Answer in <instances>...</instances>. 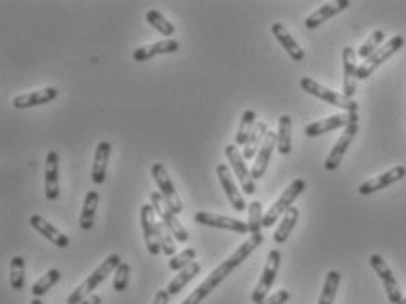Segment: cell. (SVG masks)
I'll list each match as a JSON object with an SVG mask.
<instances>
[{
  "mask_svg": "<svg viewBox=\"0 0 406 304\" xmlns=\"http://www.w3.org/2000/svg\"><path fill=\"white\" fill-rule=\"evenodd\" d=\"M262 243H264V236H262V234H254V236L248 238L243 244H240V248H238V250L229 257V259H225L220 266L215 267V269L211 271V274L206 278V282L201 283V285H199L194 292L190 294V296L186 297L182 304H201L202 301H204L206 297L213 292V290L217 289V287L224 282L225 278H227L229 274L236 269V267L241 266V264H243Z\"/></svg>",
  "mask_w": 406,
  "mask_h": 304,
  "instance_id": "1",
  "label": "cell"
},
{
  "mask_svg": "<svg viewBox=\"0 0 406 304\" xmlns=\"http://www.w3.org/2000/svg\"><path fill=\"white\" fill-rule=\"evenodd\" d=\"M120 264H122L120 255L111 253L109 257H107V259L104 260V262L100 264V266L97 267V269H95L80 287H78V289H74L73 292H71V296L67 297V304H80L81 301L90 297V294L94 292V290L97 289V287H99L111 273H114Z\"/></svg>",
  "mask_w": 406,
  "mask_h": 304,
  "instance_id": "2",
  "label": "cell"
},
{
  "mask_svg": "<svg viewBox=\"0 0 406 304\" xmlns=\"http://www.w3.org/2000/svg\"><path fill=\"white\" fill-rule=\"evenodd\" d=\"M301 88H303L306 93L317 97V99L324 100V102L330 104L334 107H339L345 113H357L359 111V104L353 99H348L343 93H338V91H333L329 88L322 87L320 83H317L312 78H301Z\"/></svg>",
  "mask_w": 406,
  "mask_h": 304,
  "instance_id": "3",
  "label": "cell"
},
{
  "mask_svg": "<svg viewBox=\"0 0 406 304\" xmlns=\"http://www.w3.org/2000/svg\"><path fill=\"white\" fill-rule=\"evenodd\" d=\"M304 188H306V181H304V179H301V178L294 179V181L290 183L289 186H287V190H283V194L280 195V199H278V201L274 202V204L271 206L270 209H267L266 213H264L262 227L264 229L273 227V225L276 224L278 218L283 217V215L287 213L290 208H292L294 201H296V199L299 197L301 194H303Z\"/></svg>",
  "mask_w": 406,
  "mask_h": 304,
  "instance_id": "4",
  "label": "cell"
},
{
  "mask_svg": "<svg viewBox=\"0 0 406 304\" xmlns=\"http://www.w3.org/2000/svg\"><path fill=\"white\" fill-rule=\"evenodd\" d=\"M403 46H405V39H403V35H394V37H392L391 41L387 42V44L382 46V48H378V50H376L375 53L371 55V57L366 58V60L362 62L359 67H357V80H366V78L371 76V74L375 73L380 65L385 64V62H387L389 58L392 57V55L398 53Z\"/></svg>",
  "mask_w": 406,
  "mask_h": 304,
  "instance_id": "5",
  "label": "cell"
},
{
  "mask_svg": "<svg viewBox=\"0 0 406 304\" xmlns=\"http://www.w3.org/2000/svg\"><path fill=\"white\" fill-rule=\"evenodd\" d=\"M150 199H152V206L153 209H155V213L160 217V222H164V225L171 231L175 240L179 241V243L188 241V231H186V229L182 225V222L176 218L175 211L167 206L166 199L162 197V194H160V192H153V194L150 195Z\"/></svg>",
  "mask_w": 406,
  "mask_h": 304,
  "instance_id": "6",
  "label": "cell"
},
{
  "mask_svg": "<svg viewBox=\"0 0 406 304\" xmlns=\"http://www.w3.org/2000/svg\"><path fill=\"white\" fill-rule=\"evenodd\" d=\"M280 262H281V251L280 250H271L267 253V262L262 271V276L258 280L257 287H255L254 294H251V301L255 304H261L262 301L266 299L270 290L273 289L274 280H276V274L280 271Z\"/></svg>",
  "mask_w": 406,
  "mask_h": 304,
  "instance_id": "7",
  "label": "cell"
},
{
  "mask_svg": "<svg viewBox=\"0 0 406 304\" xmlns=\"http://www.w3.org/2000/svg\"><path fill=\"white\" fill-rule=\"evenodd\" d=\"M152 175H153V178H155L160 194H162V197L166 199L167 206H169V208H171L176 215L182 213V209H183L182 199H179L178 192H176L175 183H173L171 176H169L167 169L164 168V163H160V162L153 163Z\"/></svg>",
  "mask_w": 406,
  "mask_h": 304,
  "instance_id": "8",
  "label": "cell"
},
{
  "mask_svg": "<svg viewBox=\"0 0 406 304\" xmlns=\"http://www.w3.org/2000/svg\"><path fill=\"white\" fill-rule=\"evenodd\" d=\"M225 155H227L229 162H231V168L234 171V176L240 179L241 186L247 195H254L257 192V185H255V179L251 176V171L247 168V162L243 159V153L240 152V148L236 145H227L225 146Z\"/></svg>",
  "mask_w": 406,
  "mask_h": 304,
  "instance_id": "9",
  "label": "cell"
},
{
  "mask_svg": "<svg viewBox=\"0 0 406 304\" xmlns=\"http://www.w3.org/2000/svg\"><path fill=\"white\" fill-rule=\"evenodd\" d=\"M352 123H359V113H342V114H333V116H327V118L319 120V122H313L310 125L304 127V134L308 137H319L322 134L330 132V130L342 129V127H348Z\"/></svg>",
  "mask_w": 406,
  "mask_h": 304,
  "instance_id": "10",
  "label": "cell"
},
{
  "mask_svg": "<svg viewBox=\"0 0 406 304\" xmlns=\"http://www.w3.org/2000/svg\"><path fill=\"white\" fill-rule=\"evenodd\" d=\"M369 264H371L375 273L378 274V278L382 280V283H384V289L385 292H387L389 303L392 304L401 303L403 296H401V290H399L398 280H396V276L392 274V269L389 267V264L385 262L384 257H382V255H371V257H369Z\"/></svg>",
  "mask_w": 406,
  "mask_h": 304,
  "instance_id": "11",
  "label": "cell"
},
{
  "mask_svg": "<svg viewBox=\"0 0 406 304\" xmlns=\"http://www.w3.org/2000/svg\"><path fill=\"white\" fill-rule=\"evenodd\" d=\"M141 227H143V236H145L146 248L150 255H159L162 251L159 240V232H157V220H155V209L152 202L150 204L141 206Z\"/></svg>",
  "mask_w": 406,
  "mask_h": 304,
  "instance_id": "12",
  "label": "cell"
},
{
  "mask_svg": "<svg viewBox=\"0 0 406 304\" xmlns=\"http://www.w3.org/2000/svg\"><path fill=\"white\" fill-rule=\"evenodd\" d=\"M357 132H359V123H352V125H348L345 130H343V134L339 136V139L336 141V145H334L333 150L329 152L326 162H324V168H326V171L334 172L336 169L339 168V163H342V160H343V157H345L348 146L352 145V141L355 139Z\"/></svg>",
  "mask_w": 406,
  "mask_h": 304,
  "instance_id": "13",
  "label": "cell"
},
{
  "mask_svg": "<svg viewBox=\"0 0 406 304\" xmlns=\"http://www.w3.org/2000/svg\"><path fill=\"white\" fill-rule=\"evenodd\" d=\"M194 218L199 225H206V227L225 229V231L236 232V234H247V232H250L248 224L238 220V218L225 217V215L208 213V211H197Z\"/></svg>",
  "mask_w": 406,
  "mask_h": 304,
  "instance_id": "14",
  "label": "cell"
},
{
  "mask_svg": "<svg viewBox=\"0 0 406 304\" xmlns=\"http://www.w3.org/2000/svg\"><path fill=\"white\" fill-rule=\"evenodd\" d=\"M405 176H406L405 166H396V168L389 169V171L382 172V175L375 176V178H371V179H368V181L362 183L357 192H359L361 195H371V194H375V192L384 190V188H387V186L401 181Z\"/></svg>",
  "mask_w": 406,
  "mask_h": 304,
  "instance_id": "15",
  "label": "cell"
},
{
  "mask_svg": "<svg viewBox=\"0 0 406 304\" xmlns=\"http://www.w3.org/2000/svg\"><path fill=\"white\" fill-rule=\"evenodd\" d=\"M217 176L222 183V188H224L225 195H227L229 202L234 208V211L238 213H243L245 209H247V202H245L243 194L238 190V185H236L234 178L231 175V169H229L227 163H218L217 166Z\"/></svg>",
  "mask_w": 406,
  "mask_h": 304,
  "instance_id": "16",
  "label": "cell"
},
{
  "mask_svg": "<svg viewBox=\"0 0 406 304\" xmlns=\"http://www.w3.org/2000/svg\"><path fill=\"white\" fill-rule=\"evenodd\" d=\"M357 90V51L350 46L343 50V96L352 99Z\"/></svg>",
  "mask_w": 406,
  "mask_h": 304,
  "instance_id": "17",
  "label": "cell"
},
{
  "mask_svg": "<svg viewBox=\"0 0 406 304\" xmlns=\"http://www.w3.org/2000/svg\"><path fill=\"white\" fill-rule=\"evenodd\" d=\"M44 194L48 201H57L60 195V185H58V153L55 150L46 155V171H44Z\"/></svg>",
  "mask_w": 406,
  "mask_h": 304,
  "instance_id": "18",
  "label": "cell"
},
{
  "mask_svg": "<svg viewBox=\"0 0 406 304\" xmlns=\"http://www.w3.org/2000/svg\"><path fill=\"white\" fill-rule=\"evenodd\" d=\"M58 97V90L55 87H46L41 90L28 91V93H21V96L12 99V106L16 109H27V107L41 106V104H48Z\"/></svg>",
  "mask_w": 406,
  "mask_h": 304,
  "instance_id": "19",
  "label": "cell"
},
{
  "mask_svg": "<svg viewBox=\"0 0 406 304\" xmlns=\"http://www.w3.org/2000/svg\"><path fill=\"white\" fill-rule=\"evenodd\" d=\"M28 222H30L32 227H34L42 238H46L48 241H51V243H53L55 247L67 248L69 244H71V240H69V236H65L64 232L58 231V229L55 227V225H51L50 222L46 220V218H42L41 215H30Z\"/></svg>",
  "mask_w": 406,
  "mask_h": 304,
  "instance_id": "20",
  "label": "cell"
},
{
  "mask_svg": "<svg viewBox=\"0 0 406 304\" xmlns=\"http://www.w3.org/2000/svg\"><path fill=\"white\" fill-rule=\"evenodd\" d=\"M276 145H278V134L271 132L270 130L266 136V139H264V143H262L261 150H258L257 157H255L254 168H251V176H254V179H261L262 176L266 175L271 155H273V150Z\"/></svg>",
  "mask_w": 406,
  "mask_h": 304,
  "instance_id": "21",
  "label": "cell"
},
{
  "mask_svg": "<svg viewBox=\"0 0 406 304\" xmlns=\"http://www.w3.org/2000/svg\"><path fill=\"white\" fill-rule=\"evenodd\" d=\"M346 8H350V0H336V2L324 4L322 8H319L315 12H312V15L304 19V27H306L308 30H313V28L320 27V25H322L324 21H327L329 18L345 11Z\"/></svg>",
  "mask_w": 406,
  "mask_h": 304,
  "instance_id": "22",
  "label": "cell"
},
{
  "mask_svg": "<svg viewBox=\"0 0 406 304\" xmlns=\"http://www.w3.org/2000/svg\"><path fill=\"white\" fill-rule=\"evenodd\" d=\"M179 50V42L175 39H164V41L153 42L148 46H141L134 51V60L136 62H146L150 58L157 57V55H167V53H176Z\"/></svg>",
  "mask_w": 406,
  "mask_h": 304,
  "instance_id": "23",
  "label": "cell"
},
{
  "mask_svg": "<svg viewBox=\"0 0 406 304\" xmlns=\"http://www.w3.org/2000/svg\"><path fill=\"white\" fill-rule=\"evenodd\" d=\"M111 145L107 141H100L97 145L94 155V166H91V181L95 185H103L106 181L107 175V162H109Z\"/></svg>",
  "mask_w": 406,
  "mask_h": 304,
  "instance_id": "24",
  "label": "cell"
},
{
  "mask_svg": "<svg viewBox=\"0 0 406 304\" xmlns=\"http://www.w3.org/2000/svg\"><path fill=\"white\" fill-rule=\"evenodd\" d=\"M271 32H273L274 37L278 39V42L283 46V50L289 53V57L292 58L294 62L304 60V51L301 50V46L297 44L296 39L290 35V32L287 30V27H285L283 23H273Z\"/></svg>",
  "mask_w": 406,
  "mask_h": 304,
  "instance_id": "25",
  "label": "cell"
},
{
  "mask_svg": "<svg viewBox=\"0 0 406 304\" xmlns=\"http://www.w3.org/2000/svg\"><path fill=\"white\" fill-rule=\"evenodd\" d=\"M278 152L289 155L292 152V118L289 114H281L278 120Z\"/></svg>",
  "mask_w": 406,
  "mask_h": 304,
  "instance_id": "26",
  "label": "cell"
},
{
  "mask_svg": "<svg viewBox=\"0 0 406 304\" xmlns=\"http://www.w3.org/2000/svg\"><path fill=\"white\" fill-rule=\"evenodd\" d=\"M267 132H270V127H267L266 122H257V125L254 127L250 134V139H248L247 145L243 146V159L245 160H251L257 153V150H261L262 143L266 139Z\"/></svg>",
  "mask_w": 406,
  "mask_h": 304,
  "instance_id": "27",
  "label": "cell"
},
{
  "mask_svg": "<svg viewBox=\"0 0 406 304\" xmlns=\"http://www.w3.org/2000/svg\"><path fill=\"white\" fill-rule=\"evenodd\" d=\"M297 220H299V209H297L296 206H292V208H290L283 217H281V224L278 225L276 232L273 234L274 243L283 244L285 241L289 240L290 232H292L294 227H296Z\"/></svg>",
  "mask_w": 406,
  "mask_h": 304,
  "instance_id": "28",
  "label": "cell"
},
{
  "mask_svg": "<svg viewBox=\"0 0 406 304\" xmlns=\"http://www.w3.org/2000/svg\"><path fill=\"white\" fill-rule=\"evenodd\" d=\"M97 204H99V192H87L83 201V211H81L80 227L83 231H90L95 224V213H97Z\"/></svg>",
  "mask_w": 406,
  "mask_h": 304,
  "instance_id": "29",
  "label": "cell"
},
{
  "mask_svg": "<svg viewBox=\"0 0 406 304\" xmlns=\"http://www.w3.org/2000/svg\"><path fill=\"white\" fill-rule=\"evenodd\" d=\"M199 271H201V264L197 262H192L190 266H186L185 269L179 271V273L175 276V280L167 285V292L171 294V296H176V294L182 292V290L185 289L186 283L192 282V280L197 276Z\"/></svg>",
  "mask_w": 406,
  "mask_h": 304,
  "instance_id": "30",
  "label": "cell"
},
{
  "mask_svg": "<svg viewBox=\"0 0 406 304\" xmlns=\"http://www.w3.org/2000/svg\"><path fill=\"white\" fill-rule=\"evenodd\" d=\"M255 120H257V114H255V111H251V109L243 111V114H241L240 129H238V134H236V139H234L236 146L247 145L248 139H250L251 130H254V127L257 125V123H255Z\"/></svg>",
  "mask_w": 406,
  "mask_h": 304,
  "instance_id": "31",
  "label": "cell"
},
{
  "mask_svg": "<svg viewBox=\"0 0 406 304\" xmlns=\"http://www.w3.org/2000/svg\"><path fill=\"white\" fill-rule=\"evenodd\" d=\"M339 282H342V274L338 271H329L326 276V283H324L322 294H320L319 304H333L336 299V292H338Z\"/></svg>",
  "mask_w": 406,
  "mask_h": 304,
  "instance_id": "32",
  "label": "cell"
},
{
  "mask_svg": "<svg viewBox=\"0 0 406 304\" xmlns=\"http://www.w3.org/2000/svg\"><path fill=\"white\" fill-rule=\"evenodd\" d=\"M60 278H62L60 271L50 269L44 274V276L41 278V280H37V282L32 285V296L39 299V297H42L44 294H48V290H51L58 282H60Z\"/></svg>",
  "mask_w": 406,
  "mask_h": 304,
  "instance_id": "33",
  "label": "cell"
},
{
  "mask_svg": "<svg viewBox=\"0 0 406 304\" xmlns=\"http://www.w3.org/2000/svg\"><path fill=\"white\" fill-rule=\"evenodd\" d=\"M146 21H148L155 30H159L160 34L166 35L167 39H171V35H175V25H173L171 21H167L166 16L160 15L155 9L146 12Z\"/></svg>",
  "mask_w": 406,
  "mask_h": 304,
  "instance_id": "34",
  "label": "cell"
},
{
  "mask_svg": "<svg viewBox=\"0 0 406 304\" xmlns=\"http://www.w3.org/2000/svg\"><path fill=\"white\" fill-rule=\"evenodd\" d=\"M384 41H385V32L384 30H375L368 39H366L364 44H362L361 48L357 50V57L362 58V60H366V58H369L376 50H378L380 44H382Z\"/></svg>",
  "mask_w": 406,
  "mask_h": 304,
  "instance_id": "35",
  "label": "cell"
},
{
  "mask_svg": "<svg viewBox=\"0 0 406 304\" xmlns=\"http://www.w3.org/2000/svg\"><path fill=\"white\" fill-rule=\"evenodd\" d=\"M262 220H264V213H262V204L258 201H251L248 204V229L250 234H262Z\"/></svg>",
  "mask_w": 406,
  "mask_h": 304,
  "instance_id": "36",
  "label": "cell"
},
{
  "mask_svg": "<svg viewBox=\"0 0 406 304\" xmlns=\"http://www.w3.org/2000/svg\"><path fill=\"white\" fill-rule=\"evenodd\" d=\"M9 282L15 290H21L25 287V259L16 255L11 260V276Z\"/></svg>",
  "mask_w": 406,
  "mask_h": 304,
  "instance_id": "37",
  "label": "cell"
},
{
  "mask_svg": "<svg viewBox=\"0 0 406 304\" xmlns=\"http://www.w3.org/2000/svg\"><path fill=\"white\" fill-rule=\"evenodd\" d=\"M157 232H159V240L162 251L167 257H175L176 255V244H175V236L171 234V231L164 225V222H157Z\"/></svg>",
  "mask_w": 406,
  "mask_h": 304,
  "instance_id": "38",
  "label": "cell"
},
{
  "mask_svg": "<svg viewBox=\"0 0 406 304\" xmlns=\"http://www.w3.org/2000/svg\"><path fill=\"white\" fill-rule=\"evenodd\" d=\"M195 255H197L195 248H186V250H183L182 253H176L175 257H171V260H169V267H171L173 271L185 269L186 266H190V264L194 262Z\"/></svg>",
  "mask_w": 406,
  "mask_h": 304,
  "instance_id": "39",
  "label": "cell"
},
{
  "mask_svg": "<svg viewBox=\"0 0 406 304\" xmlns=\"http://www.w3.org/2000/svg\"><path fill=\"white\" fill-rule=\"evenodd\" d=\"M113 278V289L114 292L122 294L125 292L127 285H129V276H130V266L127 262H122L118 266V269L114 271Z\"/></svg>",
  "mask_w": 406,
  "mask_h": 304,
  "instance_id": "40",
  "label": "cell"
},
{
  "mask_svg": "<svg viewBox=\"0 0 406 304\" xmlns=\"http://www.w3.org/2000/svg\"><path fill=\"white\" fill-rule=\"evenodd\" d=\"M289 299H290L289 290H278V292H274L273 296L266 297V299L262 301L261 304H285Z\"/></svg>",
  "mask_w": 406,
  "mask_h": 304,
  "instance_id": "41",
  "label": "cell"
},
{
  "mask_svg": "<svg viewBox=\"0 0 406 304\" xmlns=\"http://www.w3.org/2000/svg\"><path fill=\"white\" fill-rule=\"evenodd\" d=\"M169 296H171V294L167 292V290H159V292L155 294L153 304H169Z\"/></svg>",
  "mask_w": 406,
  "mask_h": 304,
  "instance_id": "42",
  "label": "cell"
},
{
  "mask_svg": "<svg viewBox=\"0 0 406 304\" xmlns=\"http://www.w3.org/2000/svg\"><path fill=\"white\" fill-rule=\"evenodd\" d=\"M80 304H103V297L97 296V294H94V296L87 297L85 301H81Z\"/></svg>",
  "mask_w": 406,
  "mask_h": 304,
  "instance_id": "43",
  "label": "cell"
},
{
  "mask_svg": "<svg viewBox=\"0 0 406 304\" xmlns=\"http://www.w3.org/2000/svg\"><path fill=\"white\" fill-rule=\"evenodd\" d=\"M30 304H42V301L37 299V297H34V299L30 301Z\"/></svg>",
  "mask_w": 406,
  "mask_h": 304,
  "instance_id": "44",
  "label": "cell"
},
{
  "mask_svg": "<svg viewBox=\"0 0 406 304\" xmlns=\"http://www.w3.org/2000/svg\"><path fill=\"white\" fill-rule=\"evenodd\" d=\"M399 304H406V297H405V299H403V301H401V303H399Z\"/></svg>",
  "mask_w": 406,
  "mask_h": 304,
  "instance_id": "45",
  "label": "cell"
}]
</instances>
